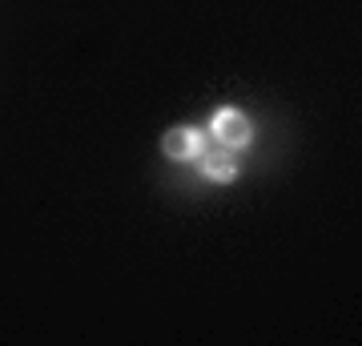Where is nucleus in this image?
I'll return each mask as SVG.
<instances>
[{"label":"nucleus","instance_id":"obj_1","mask_svg":"<svg viewBox=\"0 0 362 346\" xmlns=\"http://www.w3.org/2000/svg\"><path fill=\"white\" fill-rule=\"evenodd\" d=\"M209 142L226 145V149H250L254 145V121H250L242 109H233V105H221V109H214V117H209Z\"/></svg>","mask_w":362,"mask_h":346},{"label":"nucleus","instance_id":"obj_2","mask_svg":"<svg viewBox=\"0 0 362 346\" xmlns=\"http://www.w3.org/2000/svg\"><path fill=\"white\" fill-rule=\"evenodd\" d=\"M209 145V133L206 129H194V125H173L161 137V154L173 161V166H197V157L206 154Z\"/></svg>","mask_w":362,"mask_h":346},{"label":"nucleus","instance_id":"obj_3","mask_svg":"<svg viewBox=\"0 0 362 346\" xmlns=\"http://www.w3.org/2000/svg\"><path fill=\"white\" fill-rule=\"evenodd\" d=\"M197 169H202L209 181H218V185H230V181L242 173L238 154H233V149H226V145H218V142L206 145V154L197 157Z\"/></svg>","mask_w":362,"mask_h":346}]
</instances>
